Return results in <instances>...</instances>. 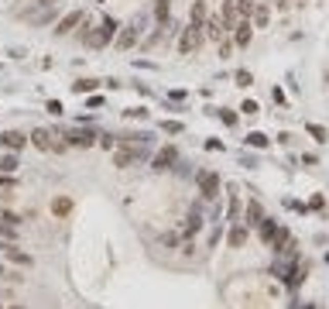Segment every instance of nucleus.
<instances>
[{
	"label": "nucleus",
	"mask_w": 329,
	"mask_h": 309,
	"mask_svg": "<svg viewBox=\"0 0 329 309\" xmlns=\"http://www.w3.org/2000/svg\"><path fill=\"white\" fill-rule=\"evenodd\" d=\"M4 251H7V258H11L14 264H24V268H28V264H31V254H24V251H17V248H7V244H4Z\"/></svg>",
	"instance_id": "aec40b11"
},
{
	"label": "nucleus",
	"mask_w": 329,
	"mask_h": 309,
	"mask_svg": "<svg viewBox=\"0 0 329 309\" xmlns=\"http://www.w3.org/2000/svg\"><path fill=\"white\" fill-rule=\"evenodd\" d=\"M233 4H237V14H240V17H247V21L254 17V7H257L254 0H233Z\"/></svg>",
	"instance_id": "4be33fe9"
},
{
	"label": "nucleus",
	"mask_w": 329,
	"mask_h": 309,
	"mask_svg": "<svg viewBox=\"0 0 329 309\" xmlns=\"http://www.w3.org/2000/svg\"><path fill=\"white\" fill-rule=\"evenodd\" d=\"M305 131H309L312 137H316L319 145H326V141H329V131H326V127H319V124H305Z\"/></svg>",
	"instance_id": "5701e85b"
},
{
	"label": "nucleus",
	"mask_w": 329,
	"mask_h": 309,
	"mask_svg": "<svg viewBox=\"0 0 329 309\" xmlns=\"http://www.w3.org/2000/svg\"><path fill=\"white\" fill-rule=\"evenodd\" d=\"M11 309H21V306H11Z\"/></svg>",
	"instance_id": "e433bc0d"
},
{
	"label": "nucleus",
	"mask_w": 329,
	"mask_h": 309,
	"mask_svg": "<svg viewBox=\"0 0 329 309\" xmlns=\"http://www.w3.org/2000/svg\"><path fill=\"white\" fill-rule=\"evenodd\" d=\"M117 28H120V24H117L114 17H103V24H100V28H96V31H93L90 24L82 21L79 42H86V45H90V48H103V45H110V42H114V34H117Z\"/></svg>",
	"instance_id": "f257e3e1"
},
{
	"label": "nucleus",
	"mask_w": 329,
	"mask_h": 309,
	"mask_svg": "<svg viewBox=\"0 0 329 309\" xmlns=\"http://www.w3.org/2000/svg\"><path fill=\"white\" fill-rule=\"evenodd\" d=\"M220 117H223V124H230V127L237 124V114H230V110H220Z\"/></svg>",
	"instance_id": "f704fd0d"
},
{
	"label": "nucleus",
	"mask_w": 329,
	"mask_h": 309,
	"mask_svg": "<svg viewBox=\"0 0 329 309\" xmlns=\"http://www.w3.org/2000/svg\"><path fill=\"white\" fill-rule=\"evenodd\" d=\"M100 145L110 151V148H117V137H114V134H100Z\"/></svg>",
	"instance_id": "7c9ffc66"
},
{
	"label": "nucleus",
	"mask_w": 329,
	"mask_h": 309,
	"mask_svg": "<svg viewBox=\"0 0 329 309\" xmlns=\"http://www.w3.org/2000/svg\"><path fill=\"white\" fill-rule=\"evenodd\" d=\"M195 186H199V193H203V199H216L220 196V175L209 169H199L195 172Z\"/></svg>",
	"instance_id": "20e7f679"
},
{
	"label": "nucleus",
	"mask_w": 329,
	"mask_h": 309,
	"mask_svg": "<svg viewBox=\"0 0 329 309\" xmlns=\"http://www.w3.org/2000/svg\"><path fill=\"white\" fill-rule=\"evenodd\" d=\"M17 165H21V161H17V155H14V151H7V155H0V172H7V175H14V172H17Z\"/></svg>",
	"instance_id": "f3484780"
},
{
	"label": "nucleus",
	"mask_w": 329,
	"mask_h": 309,
	"mask_svg": "<svg viewBox=\"0 0 329 309\" xmlns=\"http://www.w3.org/2000/svg\"><path fill=\"white\" fill-rule=\"evenodd\" d=\"M175 161H179V151H175V148L168 145V148H161L158 155H155L151 169H155V172H168V169H175Z\"/></svg>",
	"instance_id": "0eeeda50"
},
{
	"label": "nucleus",
	"mask_w": 329,
	"mask_h": 309,
	"mask_svg": "<svg viewBox=\"0 0 329 309\" xmlns=\"http://www.w3.org/2000/svg\"><path fill=\"white\" fill-rule=\"evenodd\" d=\"M250 83H254V76H250L247 69H240V72H237V86H250Z\"/></svg>",
	"instance_id": "c85d7f7f"
},
{
	"label": "nucleus",
	"mask_w": 329,
	"mask_h": 309,
	"mask_svg": "<svg viewBox=\"0 0 329 309\" xmlns=\"http://www.w3.org/2000/svg\"><path fill=\"white\" fill-rule=\"evenodd\" d=\"M244 141H247L250 148H268V137H264L261 131H254V134H247V137H244Z\"/></svg>",
	"instance_id": "393cba45"
},
{
	"label": "nucleus",
	"mask_w": 329,
	"mask_h": 309,
	"mask_svg": "<svg viewBox=\"0 0 329 309\" xmlns=\"http://www.w3.org/2000/svg\"><path fill=\"white\" fill-rule=\"evenodd\" d=\"M28 145V134H21V131H4L0 134V148H7V151H17Z\"/></svg>",
	"instance_id": "1a4fd4ad"
},
{
	"label": "nucleus",
	"mask_w": 329,
	"mask_h": 309,
	"mask_svg": "<svg viewBox=\"0 0 329 309\" xmlns=\"http://www.w3.org/2000/svg\"><path fill=\"white\" fill-rule=\"evenodd\" d=\"M69 210H72V199H69V196H58L55 203H52V213H55V217H69Z\"/></svg>",
	"instance_id": "6ab92c4d"
},
{
	"label": "nucleus",
	"mask_w": 329,
	"mask_h": 309,
	"mask_svg": "<svg viewBox=\"0 0 329 309\" xmlns=\"http://www.w3.org/2000/svg\"><path fill=\"white\" fill-rule=\"evenodd\" d=\"M220 21H223V28H227V31H233V28L240 24V14H237V4H233V0H227V4H223V17H220Z\"/></svg>",
	"instance_id": "f8f14e48"
},
{
	"label": "nucleus",
	"mask_w": 329,
	"mask_h": 309,
	"mask_svg": "<svg viewBox=\"0 0 329 309\" xmlns=\"http://www.w3.org/2000/svg\"><path fill=\"white\" fill-rule=\"evenodd\" d=\"M206 17H209V4H206V0H192V14H189V24L203 28Z\"/></svg>",
	"instance_id": "9b49d317"
},
{
	"label": "nucleus",
	"mask_w": 329,
	"mask_h": 309,
	"mask_svg": "<svg viewBox=\"0 0 329 309\" xmlns=\"http://www.w3.org/2000/svg\"><path fill=\"white\" fill-rule=\"evenodd\" d=\"M261 220H264L261 203H254V199H250V203H247V227H261Z\"/></svg>",
	"instance_id": "2eb2a0df"
},
{
	"label": "nucleus",
	"mask_w": 329,
	"mask_h": 309,
	"mask_svg": "<svg viewBox=\"0 0 329 309\" xmlns=\"http://www.w3.org/2000/svg\"><path fill=\"white\" fill-rule=\"evenodd\" d=\"M144 145H120V148L114 151V165L117 169H130V165H141L144 161Z\"/></svg>",
	"instance_id": "f03ea898"
},
{
	"label": "nucleus",
	"mask_w": 329,
	"mask_h": 309,
	"mask_svg": "<svg viewBox=\"0 0 329 309\" xmlns=\"http://www.w3.org/2000/svg\"><path fill=\"white\" fill-rule=\"evenodd\" d=\"M254 24H257V28H268V7H254Z\"/></svg>",
	"instance_id": "a878e982"
},
{
	"label": "nucleus",
	"mask_w": 329,
	"mask_h": 309,
	"mask_svg": "<svg viewBox=\"0 0 329 309\" xmlns=\"http://www.w3.org/2000/svg\"><path fill=\"white\" fill-rule=\"evenodd\" d=\"M233 31H237V45L240 48H247L250 42H254V24H250L247 17H240V24L233 28Z\"/></svg>",
	"instance_id": "9d476101"
},
{
	"label": "nucleus",
	"mask_w": 329,
	"mask_h": 309,
	"mask_svg": "<svg viewBox=\"0 0 329 309\" xmlns=\"http://www.w3.org/2000/svg\"><path fill=\"white\" fill-rule=\"evenodd\" d=\"M199 230H203V217H199V213H189V217H185V237H192Z\"/></svg>",
	"instance_id": "a211bd4d"
},
{
	"label": "nucleus",
	"mask_w": 329,
	"mask_h": 309,
	"mask_svg": "<svg viewBox=\"0 0 329 309\" xmlns=\"http://www.w3.org/2000/svg\"><path fill=\"white\" fill-rule=\"evenodd\" d=\"M141 24H144V17H134L130 24H124L120 34H117V48H124V52H127V48H134V42L141 38V31H144Z\"/></svg>",
	"instance_id": "423d86ee"
},
{
	"label": "nucleus",
	"mask_w": 329,
	"mask_h": 309,
	"mask_svg": "<svg viewBox=\"0 0 329 309\" xmlns=\"http://www.w3.org/2000/svg\"><path fill=\"white\" fill-rule=\"evenodd\" d=\"M0 189H14V179L7 175V172H0Z\"/></svg>",
	"instance_id": "2f4dec72"
},
{
	"label": "nucleus",
	"mask_w": 329,
	"mask_h": 309,
	"mask_svg": "<svg viewBox=\"0 0 329 309\" xmlns=\"http://www.w3.org/2000/svg\"><path fill=\"white\" fill-rule=\"evenodd\" d=\"M62 141H65L69 148H93L96 141H100V134L96 131H90V127H69L65 134H58Z\"/></svg>",
	"instance_id": "7ed1b4c3"
},
{
	"label": "nucleus",
	"mask_w": 329,
	"mask_h": 309,
	"mask_svg": "<svg viewBox=\"0 0 329 309\" xmlns=\"http://www.w3.org/2000/svg\"><path fill=\"white\" fill-rule=\"evenodd\" d=\"M96 86H100L96 79H79V83H72V93H79V96H82V93H93Z\"/></svg>",
	"instance_id": "b1692460"
},
{
	"label": "nucleus",
	"mask_w": 329,
	"mask_h": 309,
	"mask_svg": "<svg viewBox=\"0 0 329 309\" xmlns=\"http://www.w3.org/2000/svg\"><path fill=\"white\" fill-rule=\"evenodd\" d=\"M168 14H171L168 0H155V17H158V24H168Z\"/></svg>",
	"instance_id": "412c9836"
},
{
	"label": "nucleus",
	"mask_w": 329,
	"mask_h": 309,
	"mask_svg": "<svg viewBox=\"0 0 329 309\" xmlns=\"http://www.w3.org/2000/svg\"><path fill=\"white\" fill-rule=\"evenodd\" d=\"M82 21H86V17H82V11L65 14V17H62V21L55 24V34H58V38H65V34H72V31H76V28H79Z\"/></svg>",
	"instance_id": "6e6552de"
},
{
	"label": "nucleus",
	"mask_w": 329,
	"mask_h": 309,
	"mask_svg": "<svg viewBox=\"0 0 329 309\" xmlns=\"http://www.w3.org/2000/svg\"><path fill=\"white\" fill-rule=\"evenodd\" d=\"M31 145H34V148H41V151H52V134H48L45 127H34V131H31Z\"/></svg>",
	"instance_id": "4468645a"
},
{
	"label": "nucleus",
	"mask_w": 329,
	"mask_h": 309,
	"mask_svg": "<svg viewBox=\"0 0 329 309\" xmlns=\"http://www.w3.org/2000/svg\"><path fill=\"white\" fill-rule=\"evenodd\" d=\"M240 110H244L247 117H254V114H257V103H254V100H244V103H240Z\"/></svg>",
	"instance_id": "c756f323"
},
{
	"label": "nucleus",
	"mask_w": 329,
	"mask_h": 309,
	"mask_svg": "<svg viewBox=\"0 0 329 309\" xmlns=\"http://www.w3.org/2000/svg\"><path fill=\"white\" fill-rule=\"evenodd\" d=\"M203 38H206V31H203V28H195V24H189V28H182L179 52H182V55H192L195 48L203 45Z\"/></svg>",
	"instance_id": "39448f33"
},
{
	"label": "nucleus",
	"mask_w": 329,
	"mask_h": 309,
	"mask_svg": "<svg viewBox=\"0 0 329 309\" xmlns=\"http://www.w3.org/2000/svg\"><path fill=\"white\" fill-rule=\"evenodd\" d=\"M0 275H4V268H0Z\"/></svg>",
	"instance_id": "4c0bfd02"
},
{
	"label": "nucleus",
	"mask_w": 329,
	"mask_h": 309,
	"mask_svg": "<svg viewBox=\"0 0 329 309\" xmlns=\"http://www.w3.org/2000/svg\"><path fill=\"white\" fill-rule=\"evenodd\" d=\"M247 244V223H237L230 230V248H244Z\"/></svg>",
	"instance_id": "dca6fc26"
},
{
	"label": "nucleus",
	"mask_w": 329,
	"mask_h": 309,
	"mask_svg": "<svg viewBox=\"0 0 329 309\" xmlns=\"http://www.w3.org/2000/svg\"><path fill=\"white\" fill-rule=\"evenodd\" d=\"M326 79H329V76H326Z\"/></svg>",
	"instance_id": "ea45409f"
},
{
	"label": "nucleus",
	"mask_w": 329,
	"mask_h": 309,
	"mask_svg": "<svg viewBox=\"0 0 329 309\" xmlns=\"http://www.w3.org/2000/svg\"><path fill=\"white\" fill-rule=\"evenodd\" d=\"M203 31H206V38H213V42H220V38L227 34V28H223V21H220V17H206Z\"/></svg>",
	"instance_id": "ddd939ff"
},
{
	"label": "nucleus",
	"mask_w": 329,
	"mask_h": 309,
	"mask_svg": "<svg viewBox=\"0 0 329 309\" xmlns=\"http://www.w3.org/2000/svg\"><path fill=\"white\" fill-rule=\"evenodd\" d=\"M326 261H329V254H326Z\"/></svg>",
	"instance_id": "58836bf2"
},
{
	"label": "nucleus",
	"mask_w": 329,
	"mask_h": 309,
	"mask_svg": "<svg viewBox=\"0 0 329 309\" xmlns=\"http://www.w3.org/2000/svg\"><path fill=\"white\" fill-rule=\"evenodd\" d=\"M230 52H233V42H230V38H220V58H227Z\"/></svg>",
	"instance_id": "cd10ccee"
},
{
	"label": "nucleus",
	"mask_w": 329,
	"mask_h": 309,
	"mask_svg": "<svg viewBox=\"0 0 329 309\" xmlns=\"http://www.w3.org/2000/svg\"><path fill=\"white\" fill-rule=\"evenodd\" d=\"M161 131H165V134H182V124H179V120H165Z\"/></svg>",
	"instance_id": "bb28decb"
},
{
	"label": "nucleus",
	"mask_w": 329,
	"mask_h": 309,
	"mask_svg": "<svg viewBox=\"0 0 329 309\" xmlns=\"http://www.w3.org/2000/svg\"><path fill=\"white\" fill-rule=\"evenodd\" d=\"M45 110H48V114H62V103H58V100H48V107H45Z\"/></svg>",
	"instance_id": "72a5a7b5"
},
{
	"label": "nucleus",
	"mask_w": 329,
	"mask_h": 309,
	"mask_svg": "<svg viewBox=\"0 0 329 309\" xmlns=\"http://www.w3.org/2000/svg\"><path fill=\"white\" fill-rule=\"evenodd\" d=\"M0 309H4V306H0Z\"/></svg>",
	"instance_id": "a19ab883"
},
{
	"label": "nucleus",
	"mask_w": 329,
	"mask_h": 309,
	"mask_svg": "<svg viewBox=\"0 0 329 309\" xmlns=\"http://www.w3.org/2000/svg\"><path fill=\"white\" fill-rule=\"evenodd\" d=\"M271 4H274V7H284V0H271Z\"/></svg>",
	"instance_id": "c9c22d12"
},
{
	"label": "nucleus",
	"mask_w": 329,
	"mask_h": 309,
	"mask_svg": "<svg viewBox=\"0 0 329 309\" xmlns=\"http://www.w3.org/2000/svg\"><path fill=\"white\" fill-rule=\"evenodd\" d=\"M237 210H240V199L237 193H230V217H237Z\"/></svg>",
	"instance_id": "473e14b6"
}]
</instances>
